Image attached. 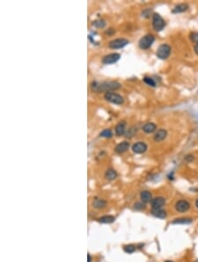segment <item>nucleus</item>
Returning <instances> with one entry per match:
<instances>
[{"label": "nucleus", "instance_id": "f257e3e1", "mask_svg": "<svg viewBox=\"0 0 198 262\" xmlns=\"http://www.w3.org/2000/svg\"><path fill=\"white\" fill-rule=\"evenodd\" d=\"M122 85L117 81H105V82H92V89L94 92H110L111 90L119 89Z\"/></svg>", "mask_w": 198, "mask_h": 262}, {"label": "nucleus", "instance_id": "f03ea898", "mask_svg": "<svg viewBox=\"0 0 198 262\" xmlns=\"http://www.w3.org/2000/svg\"><path fill=\"white\" fill-rule=\"evenodd\" d=\"M104 97L107 101H110V102H112L114 104H117V105L122 104L124 101V99L122 95H120L119 94H116V93L107 92L105 94Z\"/></svg>", "mask_w": 198, "mask_h": 262}, {"label": "nucleus", "instance_id": "7ed1b4c3", "mask_svg": "<svg viewBox=\"0 0 198 262\" xmlns=\"http://www.w3.org/2000/svg\"><path fill=\"white\" fill-rule=\"evenodd\" d=\"M154 41H155V38H154V36H153V35L148 34V35H146L144 37H142V38L140 39L139 47L142 50H147V49L151 48V46L153 45V43L154 42Z\"/></svg>", "mask_w": 198, "mask_h": 262}, {"label": "nucleus", "instance_id": "20e7f679", "mask_svg": "<svg viewBox=\"0 0 198 262\" xmlns=\"http://www.w3.org/2000/svg\"><path fill=\"white\" fill-rule=\"evenodd\" d=\"M153 27L156 31L160 32L166 27V22L164 19L158 13H155L153 17Z\"/></svg>", "mask_w": 198, "mask_h": 262}, {"label": "nucleus", "instance_id": "39448f33", "mask_svg": "<svg viewBox=\"0 0 198 262\" xmlns=\"http://www.w3.org/2000/svg\"><path fill=\"white\" fill-rule=\"evenodd\" d=\"M171 53V47L168 44H161L157 50V57L160 59H167Z\"/></svg>", "mask_w": 198, "mask_h": 262}, {"label": "nucleus", "instance_id": "423d86ee", "mask_svg": "<svg viewBox=\"0 0 198 262\" xmlns=\"http://www.w3.org/2000/svg\"><path fill=\"white\" fill-rule=\"evenodd\" d=\"M175 210L179 213H186L190 208V203L186 200H180L175 203Z\"/></svg>", "mask_w": 198, "mask_h": 262}, {"label": "nucleus", "instance_id": "0eeeda50", "mask_svg": "<svg viewBox=\"0 0 198 262\" xmlns=\"http://www.w3.org/2000/svg\"><path fill=\"white\" fill-rule=\"evenodd\" d=\"M129 41L125 38H118L114 39L113 41H111L108 44L109 48L111 49H122L123 47L129 44Z\"/></svg>", "mask_w": 198, "mask_h": 262}, {"label": "nucleus", "instance_id": "6e6552de", "mask_svg": "<svg viewBox=\"0 0 198 262\" xmlns=\"http://www.w3.org/2000/svg\"><path fill=\"white\" fill-rule=\"evenodd\" d=\"M121 57V55L119 53H110V54L106 55L105 57H103L102 58V63L104 65H111L114 64L118 61Z\"/></svg>", "mask_w": 198, "mask_h": 262}, {"label": "nucleus", "instance_id": "1a4fd4ad", "mask_svg": "<svg viewBox=\"0 0 198 262\" xmlns=\"http://www.w3.org/2000/svg\"><path fill=\"white\" fill-rule=\"evenodd\" d=\"M147 150V145L143 141H138L132 146V151L136 154H143Z\"/></svg>", "mask_w": 198, "mask_h": 262}, {"label": "nucleus", "instance_id": "9d476101", "mask_svg": "<svg viewBox=\"0 0 198 262\" xmlns=\"http://www.w3.org/2000/svg\"><path fill=\"white\" fill-rule=\"evenodd\" d=\"M151 205L153 208H162L166 205V199L161 196L155 197L151 201Z\"/></svg>", "mask_w": 198, "mask_h": 262}, {"label": "nucleus", "instance_id": "9b49d317", "mask_svg": "<svg viewBox=\"0 0 198 262\" xmlns=\"http://www.w3.org/2000/svg\"><path fill=\"white\" fill-rule=\"evenodd\" d=\"M151 213L154 217L160 218V219H165L167 216V213L166 212V210L162 208H152Z\"/></svg>", "mask_w": 198, "mask_h": 262}, {"label": "nucleus", "instance_id": "f8f14e48", "mask_svg": "<svg viewBox=\"0 0 198 262\" xmlns=\"http://www.w3.org/2000/svg\"><path fill=\"white\" fill-rule=\"evenodd\" d=\"M129 148H130V143L127 142V141H122V142L119 143L117 146H115L114 151H115L117 154H123V153H125Z\"/></svg>", "mask_w": 198, "mask_h": 262}, {"label": "nucleus", "instance_id": "ddd939ff", "mask_svg": "<svg viewBox=\"0 0 198 262\" xmlns=\"http://www.w3.org/2000/svg\"><path fill=\"white\" fill-rule=\"evenodd\" d=\"M167 136V131L165 129H160V130H158L155 132L153 139H154V140L156 142H160V141H162V140H164V139H166Z\"/></svg>", "mask_w": 198, "mask_h": 262}, {"label": "nucleus", "instance_id": "4468645a", "mask_svg": "<svg viewBox=\"0 0 198 262\" xmlns=\"http://www.w3.org/2000/svg\"><path fill=\"white\" fill-rule=\"evenodd\" d=\"M125 131H126V122L121 121L115 126V134L117 136H122L125 133Z\"/></svg>", "mask_w": 198, "mask_h": 262}, {"label": "nucleus", "instance_id": "2eb2a0df", "mask_svg": "<svg viewBox=\"0 0 198 262\" xmlns=\"http://www.w3.org/2000/svg\"><path fill=\"white\" fill-rule=\"evenodd\" d=\"M140 199L142 200L143 202L148 203L153 201V195L149 191H143L140 193Z\"/></svg>", "mask_w": 198, "mask_h": 262}, {"label": "nucleus", "instance_id": "dca6fc26", "mask_svg": "<svg viewBox=\"0 0 198 262\" xmlns=\"http://www.w3.org/2000/svg\"><path fill=\"white\" fill-rule=\"evenodd\" d=\"M143 131H145V133H153V131H156V129H157V125L155 124L154 123H152V122H150V123H146L143 126Z\"/></svg>", "mask_w": 198, "mask_h": 262}, {"label": "nucleus", "instance_id": "f3484780", "mask_svg": "<svg viewBox=\"0 0 198 262\" xmlns=\"http://www.w3.org/2000/svg\"><path fill=\"white\" fill-rule=\"evenodd\" d=\"M107 206V201L102 199H95L92 201V207L97 209H102Z\"/></svg>", "mask_w": 198, "mask_h": 262}, {"label": "nucleus", "instance_id": "a211bd4d", "mask_svg": "<svg viewBox=\"0 0 198 262\" xmlns=\"http://www.w3.org/2000/svg\"><path fill=\"white\" fill-rule=\"evenodd\" d=\"M193 222V220L189 217H182V218H176L175 219L172 224H190Z\"/></svg>", "mask_w": 198, "mask_h": 262}, {"label": "nucleus", "instance_id": "6ab92c4d", "mask_svg": "<svg viewBox=\"0 0 198 262\" xmlns=\"http://www.w3.org/2000/svg\"><path fill=\"white\" fill-rule=\"evenodd\" d=\"M105 177L107 180H114L117 177V172L113 169H108L105 173Z\"/></svg>", "mask_w": 198, "mask_h": 262}, {"label": "nucleus", "instance_id": "aec40b11", "mask_svg": "<svg viewBox=\"0 0 198 262\" xmlns=\"http://www.w3.org/2000/svg\"><path fill=\"white\" fill-rule=\"evenodd\" d=\"M188 8H189V6H188V5H187V4H180V5L176 6L174 8L173 13H183V12L187 11V10H188Z\"/></svg>", "mask_w": 198, "mask_h": 262}, {"label": "nucleus", "instance_id": "412c9836", "mask_svg": "<svg viewBox=\"0 0 198 262\" xmlns=\"http://www.w3.org/2000/svg\"><path fill=\"white\" fill-rule=\"evenodd\" d=\"M99 221L101 223H112L114 222V217L112 216H104L100 217Z\"/></svg>", "mask_w": 198, "mask_h": 262}, {"label": "nucleus", "instance_id": "4be33fe9", "mask_svg": "<svg viewBox=\"0 0 198 262\" xmlns=\"http://www.w3.org/2000/svg\"><path fill=\"white\" fill-rule=\"evenodd\" d=\"M92 26L97 28H103L106 26V22L103 20H94L92 22Z\"/></svg>", "mask_w": 198, "mask_h": 262}, {"label": "nucleus", "instance_id": "5701e85b", "mask_svg": "<svg viewBox=\"0 0 198 262\" xmlns=\"http://www.w3.org/2000/svg\"><path fill=\"white\" fill-rule=\"evenodd\" d=\"M99 136L103 138H111L113 137V132L110 129H105L99 133Z\"/></svg>", "mask_w": 198, "mask_h": 262}, {"label": "nucleus", "instance_id": "b1692460", "mask_svg": "<svg viewBox=\"0 0 198 262\" xmlns=\"http://www.w3.org/2000/svg\"><path fill=\"white\" fill-rule=\"evenodd\" d=\"M123 250L127 253H132L136 251V246L134 245H127L123 246Z\"/></svg>", "mask_w": 198, "mask_h": 262}, {"label": "nucleus", "instance_id": "393cba45", "mask_svg": "<svg viewBox=\"0 0 198 262\" xmlns=\"http://www.w3.org/2000/svg\"><path fill=\"white\" fill-rule=\"evenodd\" d=\"M144 81L147 85L152 86V87H156V82L153 80V79L149 77H145L144 78Z\"/></svg>", "mask_w": 198, "mask_h": 262}, {"label": "nucleus", "instance_id": "a878e982", "mask_svg": "<svg viewBox=\"0 0 198 262\" xmlns=\"http://www.w3.org/2000/svg\"><path fill=\"white\" fill-rule=\"evenodd\" d=\"M190 39L194 42L198 43V33L197 32H193L190 34Z\"/></svg>", "mask_w": 198, "mask_h": 262}, {"label": "nucleus", "instance_id": "bb28decb", "mask_svg": "<svg viewBox=\"0 0 198 262\" xmlns=\"http://www.w3.org/2000/svg\"><path fill=\"white\" fill-rule=\"evenodd\" d=\"M135 208H137V209H144V208H145V206L144 205V204H142V203L138 202V203H137V204L135 205Z\"/></svg>", "mask_w": 198, "mask_h": 262}, {"label": "nucleus", "instance_id": "cd10ccee", "mask_svg": "<svg viewBox=\"0 0 198 262\" xmlns=\"http://www.w3.org/2000/svg\"><path fill=\"white\" fill-rule=\"evenodd\" d=\"M195 52L198 55V43H196V45L195 46Z\"/></svg>", "mask_w": 198, "mask_h": 262}, {"label": "nucleus", "instance_id": "c85d7f7f", "mask_svg": "<svg viewBox=\"0 0 198 262\" xmlns=\"http://www.w3.org/2000/svg\"><path fill=\"white\" fill-rule=\"evenodd\" d=\"M87 258H88V262H91V261H92L91 255H90V254H88V255H87Z\"/></svg>", "mask_w": 198, "mask_h": 262}, {"label": "nucleus", "instance_id": "c756f323", "mask_svg": "<svg viewBox=\"0 0 198 262\" xmlns=\"http://www.w3.org/2000/svg\"><path fill=\"white\" fill-rule=\"evenodd\" d=\"M196 207L198 208V199L196 200Z\"/></svg>", "mask_w": 198, "mask_h": 262}, {"label": "nucleus", "instance_id": "7c9ffc66", "mask_svg": "<svg viewBox=\"0 0 198 262\" xmlns=\"http://www.w3.org/2000/svg\"><path fill=\"white\" fill-rule=\"evenodd\" d=\"M165 262H174V261H172V260H166Z\"/></svg>", "mask_w": 198, "mask_h": 262}, {"label": "nucleus", "instance_id": "2f4dec72", "mask_svg": "<svg viewBox=\"0 0 198 262\" xmlns=\"http://www.w3.org/2000/svg\"><path fill=\"white\" fill-rule=\"evenodd\" d=\"M196 262H198V260H197V261H196Z\"/></svg>", "mask_w": 198, "mask_h": 262}]
</instances>
